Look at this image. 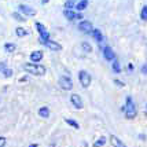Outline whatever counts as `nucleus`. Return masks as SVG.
<instances>
[{"label":"nucleus","mask_w":147,"mask_h":147,"mask_svg":"<svg viewBox=\"0 0 147 147\" xmlns=\"http://www.w3.org/2000/svg\"><path fill=\"white\" fill-rule=\"evenodd\" d=\"M121 110L124 111L127 120H134V118H136L138 109H136V106H135V103H134V99H132L131 95H128L125 98V105L121 107Z\"/></svg>","instance_id":"1"},{"label":"nucleus","mask_w":147,"mask_h":147,"mask_svg":"<svg viewBox=\"0 0 147 147\" xmlns=\"http://www.w3.org/2000/svg\"><path fill=\"white\" fill-rule=\"evenodd\" d=\"M24 69H25L29 74H33V76H38V77H41V76H44L45 74V67L44 66H41V65H38V63H25L24 65Z\"/></svg>","instance_id":"2"},{"label":"nucleus","mask_w":147,"mask_h":147,"mask_svg":"<svg viewBox=\"0 0 147 147\" xmlns=\"http://www.w3.org/2000/svg\"><path fill=\"white\" fill-rule=\"evenodd\" d=\"M78 81H80V85L83 87V88H88L92 83V77L88 71L85 70H80L78 71Z\"/></svg>","instance_id":"3"},{"label":"nucleus","mask_w":147,"mask_h":147,"mask_svg":"<svg viewBox=\"0 0 147 147\" xmlns=\"http://www.w3.org/2000/svg\"><path fill=\"white\" fill-rule=\"evenodd\" d=\"M34 25H36V29H37L38 34H40V41H41L43 44L47 43V41L50 40V33L45 29V26L43 25L41 22H34Z\"/></svg>","instance_id":"4"},{"label":"nucleus","mask_w":147,"mask_h":147,"mask_svg":"<svg viewBox=\"0 0 147 147\" xmlns=\"http://www.w3.org/2000/svg\"><path fill=\"white\" fill-rule=\"evenodd\" d=\"M78 30L85 33V34H92V32H94V25H92V22H90V21H84L83 19V21L78 24Z\"/></svg>","instance_id":"5"},{"label":"nucleus","mask_w":147,"mask_h":147,"mask_svg":"<svg viewBox=\"0 0 147 147\" xmlns=\"http://www.w3.org/2000/svg\"><path fill=\"white\" fill-rule=\"evenodd\" d=\"M59 85L61 88L65 91H70L73 88V83H71V78L67 76H61L59 77Z\"/></svg>","instance_id":"6"},{"label":"nucleus","mask_w":147,"mask_h":147,"mask_svg":"<svg viewBox=\"0 0 147 147\" xmlns=\"http://www.w3.org/2000/svg\"><path fill=\"white\" fill-rule=\"evenodd\" d=\"M103 58L107 61V62H113V61H115L117 58H115V52L114 50L111 48V47H109V45H106L105 48H103Z\"/></svg>","instance_id":"7"},{"label":"nucleus","mask_w":147,"mask_h":147,"mask_svg":"<svg viewBox=\"0 0 147 147\" xmlns=\"http://www.w3.org/2000/svg\"><path fill=\"white\" fill-rule=\"evenodd\" d=\"M70 102H71V105H73L77 110H81L84 107L83 99L80 98V95H77V94H73V95L70 96Z\"/></svg>","instance_id":"8"},{"label":"nucleus","mask_w":147,"mask_h":147,"mask_svg":"<svg viewBox=\"0 0 147 147\" xmlns=\"http://www.w3.org/2000/svg\"><path fill=\"white\" fill-rule=\"evenodd\" d=\"M110 144L113 147H128L118 136H115V135H110Z\"/></svg>","instance_id":"9"},{"label":"nucleus","mask_w":147,"mask_h":147,"mask_svg":"<svg viewBox=\"0 0 147 147\" xmlns=\"http://www.w3.org/2000/svg\"><path fill=\"white\" fill-rule=\"evenodd\" d=\"M19 11L22 14H25V15H28V17H34L36 15L34 8H32V7H29V6H25V4H21L19 6Z\"/></svg>","instance_id":"10"},{"label":"nucleus","mask_w":147,"mask_h":147,"mask_svg":"<svg viewBox=\"0 0 147 147\" xmlns=\"http://www.w3.org/2000/svg\"><path fill=\"white\" fill-rule=\"evenodd\" d=\"M43 57H44V54H43V51H40V50L33 51L32 54H30V59H32L33 63H38V62L43 59Z\"/></svg>","instance_id":"11"},{"label":"nucleus","mask_w":147,"mask_h":147,"mask_svg":"<svg viewBox=\"0 0 147 147\" xmlns=\"http://www.w3.org/2000/svg\"><path fill=\"white\" fill-rule=\"evenodd\" d=\"M44 45L45 47H48V48L52 50V51H61V50H62V45L55 43V41H52V40H48L47 43H44Z\"/></svg>","instance_id":"12"},{"label":"nucleus","mask_w":147,"mask_h":147,"mask_svg":"<svg viewBox=\"0 0 147 147\" xmlns=\"http://www.w3.org/2000/svg\"><path fill=\"white\" fill-rule=\"evenodd\" d=\"M63 15H65V18L67 19V21H74L77 17V14L73 11V10H65L63 11Z\"/></svg>","instance_id":"13"},{"label":"nucleus","mask_w":147,"mask_h":147,"mask_svg":"<svg viewBox=\"0 0 147 147\" xmlns=\"http://www.w3.org/2000/svg\"><path fill=\"white\" fill-rule=\"evenodd\" d=\"M38 115H40L41 118H48V117H50V109H48L47 106L40 107V109H38Z\"/></svg>","instance_id":"14"},{"label":"nucleus","mask_w":147,"mask_h":147,"mask_svg":"<svg viewBox=\"0 0 147 147\" xmlns=\"http://www.w3.org/2000/svg\"><path fill=\"white\" fill-rule=\"evenodd\" d=\"M106 138L105 136H100V138H98L95 142H94V144H92V147H105V144H106Z\"/></svg>","instance_id":"15"},{"label":"nucleus","mask_w":147,"mask_h":147,"mask_svg":"<svg viewBox=\"0 0 147 147\" xmlns=\"http://www.w3.org/2000/svg\"><path fill=\"white\" fill-rule=\"evenodd\" d=\"M92 36H94V38H95L98 43H102L103 41V34H102V32L99 30V29H94V32H92Z\"/></svg>","instance_id":"16"},{"label":"nucleus","mask_w":147,"mask_h":147,"mask_svg":"<svg viewBox=\"0 0 147 147\" xmlns=\"http://www.w3.org/2000/svg\"><path fill=\"white\" fill-rule=\"evenodd\" d=\"M111 69H113V71L114 73H121V65H120V62H118V59H115V61H113L111 62Z\"/></svg>","instance_id":"17"},{"label":"nucleus","mask_w":147,"mask_h":147,"mask_svg":"<svg viewBox=\"0 0 147 147\" xmlns=\"http://www.w3.org/2000/svg\"><path fill=\"white\" fill-rule=\"evenodd\" d=\"M15 33H17L18 37H25V36H28V30H26L25 28H21V26H18V28L15 29Z\"/></svg>","instance_id":"18"},{"label":"nucleus","mask_w":147,"mask_h":147,"mask_svg":"<svg viewBox=\"0 0 147 147\" xmlns=\"http://www.w3.org/2000/svg\"><path fill=\"white\" fill-rule=\"evenodd\" d=\"M65 122H66L67 125H70L71 128L80 129V125H78V122H77L76 120H71V118H66V120H65Z\"/></svg>","instance_id":"19"},{"label":"nucleus","mask_w":147,"mask_h":147,"mask_svg":"<svg viewBox=\"0 0 147 147\" xmlns=\"http://www.w3.org/2000/svg\"><path fill=\"white\" fill-rule=\"evenodd\" d=\"M87 6H88V0H81L78 4H76V8L77 11H83V10L87 8Z\"/></svg>","instance_id":"20"},{"label":"nucleus","mask_w":147,"mask_h":147,"mask_svg":"<svg viewBox=\"0 0 147 147\" xmlns=\"http://www.w3.org/2000/svg\"><path fill=\"white\" fill-rule=\"evenodd\" d=\"M4 50H6L7 52H14L17 50V45L14 44V43H6V44H4Z\"/></svg>","instance_id":"21"},{"label":"nucleus","mask_w":147,"mask_h":147,"mask_svg":"<svg viewBox=\"0 0 147 147\" xmlns=\"http://www.w3.org/2000/svg\"><path fill=\"white\" fill-rule=\"evenodd\" d=\"M81 47H83V50L87 52V54L92 52V45H91L88 41H83V43H81Z\"/></svg>","instance_id":"22"},{"label":"nucleus","mask_w":147,"mask_h":147,"mask_svg":"<svg viewBox=\"0 0 147 147\" xmlns=\"http://www.w3.org/2000/svg\"><path fill=\"white\" fill-rule=\"evenodd\" d=\"M140 19L147 22V4L146 6H143V8L140 10Z\"/></svg>","instance_id":"23"},{"label":"nucleus","mask_w":147,"mask_h":147,"mask_svg":"<svg viewBox=\"0 0 147 147\" xmlns=\"http://www.w3.org/2000/svg\"><path fill=\"white\" fill-rule=\"evenodd\" d=\"M13 17L17 19V21H19V22H25V21H26L25 17H22L19 13H13Z\"/></svg>","instance_id":"24"},{"label":"nucleus","mask_w":147,"mask_h":147,"mask_svg":"<svg viewBox=\"0 0 147 147\" xmlns=\"http://www.w3.org/2000/svg\"><path fill=\"white\" fill-rule=\"evenodd\" d=\"M1 74H3V76L6 77V78H10V77L13 76V70H11V69H6V70L3 71Z\"/></svg>","instance_id":"25"},{"label":"nucleus","mask_w":147,"mask_h":147,"mask_svg":"<svg viewBox=\"0 0 147 147\" xmlns=\"http://www.w3.org/2000/svg\"><path fill=\"white\" fill-rule=\"evenodd\" d=\"M65 7H66V10H73V7H74V3H73L71 0H67V1L65 3Z\"/></svg>","instance_id":"26"},{"label":"nucleus","mask_w":147,"mask_h":147,"mask_svg":"<svg viewBox=\"0 0 147 147\" xmlns=\"http://www.w3.org/2000/svg\"><path fill=\"white\" fill-rule=\"evenodd\" d=\"M113 81H114V84L117 85V87H120V88H124V87H125V84L122 83L121 80H118V78H115V80H113Z\"/></svg>","instance_id":"27"},{"label":"nucleus","mask_w":147,"mask_h":147,"mask_svg":"<svg viewBox=\"0 0 147 147\" xmlns=\"http://www.w3.org/2000/svg\"><path fill=\"white\" fill-rule=\"evenodd\" d=\"M140 73H142V74H144V76H147V62H146V63H143V65H142V67H140Z\"/></svg>","instance_id":"28"},{"label":"nucleus","mask_w":147,"mask_h":147,"mask_svg":"<svg viewBox=\"0 0 147 147\" xmlns=\"http://www.w3.org/2000/svg\"><path fill=\"white\" fill-rule=\"evenodd\" d=\"M6 143H7L6 138H4V136H0V147H4L6 146Z\"/></svg>","instance_id":"29"},{"label":"nucleus","mask_w":147,"mask_h":147,"mask_svg":"<svg viewBox=\"0 0 147 147\" xmlns=\"http://www.w3.org/2000/svg\"><path fill=\"white\" fill-rule=\"evenodd\" d=\"M6 69H7V65L4 62H0V73H3Z\"/></svg>","instance_id":"30"},{"label":"nucleus","mask_w":147,"mask_h":147,"mask_svg":"<svg viewBox=\"0 0 147 147\" xmlns=\"http://www.w3.org/2000/svg\"><path fill=\"white\" fill-rule=\"evenodd\" d=\"M134 69H135L134 65H132V63H128V70L129 71H134Z\"/></svg>","instance_id":"31"},{"label":"nucleus","mask_w":147,"mask_h":147,"mask_svg":"<svg viewBox=\"0 0 147 147\" xmlns=\"http://www.w3.org/2000/svg\"><path fill=\"white\" fill-rule=\"evenodd\" d=\"M139 139H140V140H146V135L140 134V135H139Z\"/></svg>","instance_id":"32"},{"label":"nucleus","mask_w":147,"mask_h":147,"mask_svg":"<svg viewBox=\"0 0 147 147\" xmlns=\"http://www.w3.org/2000/svg\"><path fill=\"white\" fill-rule=\"evenodd\" d=\"M76 19H81V21H83V14H81V13H77Z\"/></svg>","instance_id":"33"},{"label":"nucleus","mask_w":147,"mask_h":147,"mask_svg":"<svg viewBox=\"0 0 147 147\" xmlns=\"http://www.w3.org/2000/svg\"><path fill=\"white\" fill-rule=\"evenodd\" d=\"M26 80H28V77H26V76H24V77H21V80H19V81H21V83H25Z\"/></svg>","instance_id":"34"},{"label":"nucleus","mask_w":147,"mask_h":147,"mask_svg":"<svg viewBox=\"0 0 147 147\" xmlns=\"http://www.w3.org/2000/svg\"><path fill=\"white\" fill-rule=\"evenodd\" d=\"M29 147H38L36 143H32V144H29Z\"/></svg>","instance_id":"35"},{"label":"nucleus","mask_w":147,"mask_h":147,"mask_svg":"<svg viewBox=\"0 0 147 147\" xmlns=\"http://www.w3.org/2000/svg\"><path fill=\"white\" fill-rule=\"evenodd\" d=\"M47 1H48V0H43V4H45V3H47Z\"/></svg>","instance_id":"36"},{"label":"nucleus","mask_w":147,"mask_h":147,"mask_svg":"<svg viewBox=\"0 0 147 147\" xmlns=\"http://www.w3.org/2000/svg\"><path fill=\"white\" fill-rule=\"evenodd\" d=\"M146 110H147V103H146Z\"/></svg>","instance_id":"37"}]
</instances>
